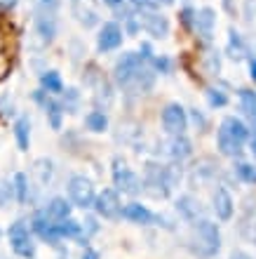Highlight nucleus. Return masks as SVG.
I'll return each instance as SVG.
<instances>
[{
	"instance_id": "obj_1",
	"label": "nucleus",
	"mask_w": 256,
	"mask_h": 259,
	"mask_svg": "<svg viewBox=\"0 0 256 259\" xmlns=\"http://www.w3.org/2000/svg\"><path fill=\"white\" fill-rule=\"evenodd\" d=\"M249 137V130L242 120L228 116L223 118V123L219 125V132H216V144H219V151L223 156H230V158H237L242 153V146Z\"/></svg>"
},
{
	"instance_id": "obj_2",
	"label": "nucleus",
	"mask_w": 256,
	"mask_h": 259,
	"mask_svg": "<svg viewBox=\"0 0 256 259\" xmlns=\"http://www.w3.org/2000/svg\"><path fill=\"white\" fill-rule=\"evenodd\" d=\"M150 71H146L143 68V57L141 55H136V52H127V55H122V59L118 64H115V80H118V85H122V88H129V85H141L143 88V82L141 78H146Z\"/></svg>"
},
{
	"instance_id": "obj_3",
	"label": "nucleus",
	"mask_w": 256,
	"mask_h": 259,
	"mask_svg": "<svg viewBox=\"0 0 256 259\" xmlns=\"http://www.w3.org/2000/svg\"><path fill=\"white\" fill-rule=\"evenodd\" d=\"M176 179H181V172L176 175L172 167H162V165L150 163L148 167H146V182H143L141 186L148 189L150 196L165 198L169 191H172V186L176 184Z\"/></svg>"
},
{
	"instance_id": "obj_4",
	"label": "nucleus",
	"mask_w": 256,
	"mask_h": 259,
	"mask_svg": "<svg viewBox=\"0 0 256 259\" xmlns=\"http://www.w3.org/2000/svg\"><path fill=\"white\" fill-rule=\"evenodd\" d=\"M219 247H221L219 226L212 224L209 219H200L197 226L193 229V250L202 257H212V254L219 252Z\"/></svg>"
},
{
	"instance_id": "obj_5",
	"label": "nucleus",
	"mask_w": 256,
	"mask_h": 259,
	"mask_svg": "<svg viewBox=\"0 0 256 259\" xmlns=\"http://www.w3.org/2000/svg\"><path fill=\"white\" fill-rule=\"evenodd\" d=\"M10 245H12L14 254H19L21 259H31L35 254V243L33 238H31V233H28V226L26 222H14L12 226H10Z\"/></svg>"
},
{
	"instance_id": "obj_6",
	"label": "nucleus",
	"mask_w": 256,
	"mask_h": 259,
	"mask_svg": "<svg viewBox=\"0 0 256 259\" xmlns=\"http://www.w3.org/2000/svg\"><path fill=\"white\" fill-rule=\"evenodd\" d=\"M113 182L122 193H129V196H134V193L141 191V179H139V175L129 170L127 163H125L122 158H115L113 160Z\"/></svg>"
},
{
	"instance_id": "obj_7",
	"label": "nucleus",
	"mask_w": 256,
	"mask_h": 259,
	"mask_svg": "<svg viewBox=\"0 0 256 259\" xmlns=\"http://www.w3.org/2000/svg\"><path fill=\"white\" fill-rule=\"evenodd\" d=\"M68 196H71V200H73L78 207L87 210V207L94 205L96 193H94V186H92V182H89L87 177L75 175V177H71V182H68Z\"/></svg>"
},
{
	"instance_id": "obj_8",
	"label": "nucleus",
	"mask_w": 256,
	"mask_h": 259,
	"mask_svg": "<svg viewBox=\"0 0 256 259\" xmlns=\"http://www.w3.org/2000/svg\"><path fill=\"white\" fill-rule=\"evenodd\" d=\"M136 24L150 33L153 38H165L169 33V21L165 14L155 12V10H141V12L136 14Z\"/></svg>"
},
{
	"instance_id": "obj_9",
	"label": "nucleus",
	"mask_w": 256,
	"mask_h": 259,
	"mask_svg": "<svg viewBox=\"0 0 256 259\" xmlns=\"http://www.w3.org/2000/svg\"><path fill=\"white\" fill-rule=\"evenodd\" d=\"M104 219H120L122 217V205H120V196L113 189H104L99 196L94 198L92 205Z\"/></svg>"
},
{
	"instance_id": "obj_10",
	"label": "nucleus",
	"mask_w": 256,
	"mask_h": 259,
	"mask_svg": "<svg viewBox=\"0 0 256 259\" xmlns=\"http://www.w3.org/2000/svg\"><path fill=\"white\" fill-rule=\"evenodd\" d=\"M162 127L167 130L169 135H183L188 127V116L183 111L181 104H167L162 111Z\"/></svg>"
},
{
	"instance_id": "obj_11",
	"label": "nucleus",
	"mask_w": 256,
	"mask_h": 259,
	"mask_svg": "<svg viewBox=\"0 0 256 259\" xmlns=\"http://www.w3.org/2000/svg\"><path fill=\"white\" fill-rule=\"evenodd\" d=\"M71 12L78 19V24H82L85 28H92L101 21L96 0H71Z\"/></svg>"
},
{
	"instance_id": "obj_12",
	"label": "nucleus",
	"mask_w": 256,
	"mask_h": 259,
	"mask_svg": "<svg viewBox=\"0 0 256 259\" xmlns=\"http://www.w3.org/2000/svg\"><path fill=\"white\" fill-rule=\"evenodd\" d=\"M122 28L118 21H106L99 31V38H96V48L101 52H111V50H118L122 45Z\"/></svg>"
},
{
	"instance_id": "obj_13",
	"label": "nucleus",
	"mask_w": 256,
	"mask_h": 259,
	"mask_svg": "<svg viewBox=\"0 0 256 259\" xmlns=\"http://www.w3.org/2000/svg\"><path fill=\"white\" fill-rule=\"evenodd\" d=\"M122 217L129 219V222H134V224H150L155 222V214L141 203H129L122 207Z\"/></svg>"
},
{
	"instance_id": "obj_14",
	"label": "nucleus",
	"mask_w": 256,
	"mask_h": 259,
	"mask_svg": "<svg viewBox=\"0 0 256 259\" xmlns=\"http://www.w3.org/2000/svg\"><path fill=\"white\" fill-rule=\"evenodd\" d=\"M216 24V14L212 7H202L200 12H195V17H193V28H195L197 33H202L204 38H209L212 35V28H214Z\"/></svg>"
},
{
	"instance_id": "obj_15",
	"label": "nucleus",
	"mask_w": 256,
	"mask_h": 259,
	"mask_svg": "<svg viewBox=\"0 0 256 259\" xmlns=\"http://www.w3.org/2000/svg\"><path fill=\"white\" fill-rule=\"evenodd\" d=\"M233 198H230V193L226 191V189H216V193H214V212H216V217L219 219H230L233 217Z\"/></svg>"
},
{
	"instance_id": "obj_16",
	"label": "nucleus",
	"mask_w": 256,
	"mask_h": 259,
	"mask_svg": "<svg viewBox=\"0 0 256 259\" xmlns=\"http://www.w3.org/2000/svg\"><path fill=\"white\" fill-rule=\"evenodd\" d=\"M35 99L45 106V111H47L49 125H52L54 130H59L61 127V113H64V106H61V104H57L54 99H49V97L45 99V97H42V92H35Z\"/></svg>"
},
{
	"instance_id": "obj_17",
	"label": "nucleus",
	"mask_w": 256,
	"mask_h": 259,
	"mask_svg": "<svg viewBox=\"0 0 256 259\" xmlns=\"http://www.w3.org/2000/svg\"><path fill=\"white\" fill-rule=\"evenodd\" d=\"M42 212H45L52 222H64V219L71 217V205H68L64 198H54L52 203H49Z\"/></svg>"
},
{
	"instance_id": "obj_18",
	"label": "nucleus",
	"mask_w": 256,
	"mask_h": 259,
	"mask_svg": "<svg viewBox=\"0 0 256 259\" xmlns=\"http://www.w3.org/2000/svg\"><path fill=\"white\" fill-rule=\"evenodd\" d=\"M169 156L176 158V160L188 158L190 156V142L183 135H174V139L169 142Z\"/></svg>"
},
{
	"instance_id": "obj_19",
	"label": "nucleus",
	"mask_w": 256,
	"mask_h": 259,
	"mask_svg": "<svg viewBox=\"0 0 256 259\" xmlns=\"http://www.w3.org/2000/svg\"><path fill=\"white\" fill-rule=\"evenodd\" d=\"M14 137H17L19 149L26 151L28 142H31V123H28V118H19V120L14 123Z\"/></svg>"
},
{
	"instance_id": "obj_20",
	"label": "nucleus",
	"mask_w": 256,
	"mask_h": 259,
	"mask_svg": "<svg viewBox=\"0 0 256 259\" xmlns=\"http://www.w3.org/2000/svg\"><path fill=\"white\" fill-rule=\"evenodd\" d=\"M237 97H240V106H242V111L251 118V120H256V92L254 90H240Z\"/></svg>"
},
{
	"instance_id": "obj_21",
	"label": "nucleus",
	"mask_w": 256,
	"mask_h": 259,
	"mask_svg": "<svg viewBox=\"0 0 256 259\" xmlns=\"http://www.w3.org/2000/svg\"><path fill=\"white\" fill-rule=\"evenodd\" d=\"M40 85H42V90H47V92H52V95H59L61 90H64V82H61V78H59L57 71L42 73L40 75Z\"/></svg>"
},
{
	"instance_id": "obj_22",
	"label": "nucleus",
	"mask_w": 256,
	"mask_h": 259,
	"mask_svg": "<svg viewBox=\"0 0 256 259\" xmlns=\"http://www.w3.org/2000/svg\"><path fill=\"white\" fill-rule=\"evenodd\" d=\"M85 125H87L92 132H104V130L108 127V118L104 111H92V113H87V118H85Z\"/></svg>"
},
{
	"instance_id": "obj_23",
	"label": "nucleus",
	"mask_w": 256,
	"mask_h": 259,
	"mask_svg": "<svg viewBox=\"0 0 256 259\" xmlns=\"http://www.w3.org/2000/svg\"><path fill=\"white\" fill-rule=\"evenodd\" d=\"M228 35H230V40H228V52H230V57H233V59H242V57L247 55V50H244V42H242V38H240V33L230 28Z\"/></svg>"
},
{
	"instance_id": "obj_24",
	"label": "nucleus",
	"mask_w": 256,
	"mask_h": 259,
	"mask_svg": "<svg viewBox=\"0 0 256 259\" xmlns=\"http://www.w3.org/2000/svg\"><path fill=\"white\" fill-rule=\"evenodd\" d=\"M235 172L237 177L242 179V182H247V184H256V167L249 163H237L235 165Z\"/></svg>"
},
{
	"instance_id": "obj_25",
	"label": "nucleus",
	"mask_w": 256,
	"mask_h": 259,
	"mask_svg": "<svg viewBox=\"0 0 256 259\" xmlns=\"http://www.w3.org/2000/svg\"><path fill=\"white\" fill-rule=\"evenodd\" d=\"M174 0H132V5L134 7H139V10H160V7H167V5H172Z\"/></svg>"
},
{
	"instance_id": "obj_26",
	"label": "nucleus",
	"mask_w": 256,
	"mask_h": 259,
	"mask_svg": "<svg viewBox=\"0 0 256 259\" xmlns=\"http://www.w3.org/2000/svg\"><path fill=\"white\" fill-rule=\"evenodd\" d=\"M207 102H209V106L219 109V106H226V104H228V97L223 95L221 90H207Z\"/></svg>"
},
{
	"instance_id": "obj_27",
	"label": "nucleus",
	"mask_w": 256,
	"mask_h": 259,
	"mask_svg": "<svg viewBox=\"0 0 256 259\" xmlns=\"http://www.w3.org/2000/svg\"><path fill=\"white\" fill-rule=\"evenodd\" d=\"M14 191H17V200H19V203H24V200H26V177H24V175H17V177H14Z\"/></svg>"
},
{
	"instance_id": "obj_28",
	"label": "nucleus",
	"mask_w": 256,
	"mask_h": 259,
	"mask_svg": "<svg viewBox=\"0 0 256 259\" xmlns=\"http://www.w3.org/2000/svg\"><path fill=\"white\" fill-rule=\"evenodd\" d=\"M12 71V62H10V57L5 52H0V80H5L7 75Z\"/></svg>"
},
{
	"instance_id": "obj_29",
	"label": "nucleus",
	"mask_w": 256,
	"mask_h": 259,
	"mask_svg": "<svg viewBox=\"0 0 256 259\" xmlns=\"http://www.w3.org/2000/svg\"><path fill=\"white\" fill-rule=\"evenodd\" d=\"M153 64L158 71H162V73H169V68H172V62H169L167 57H155Z\"/></svg>"
},
{
	"instance_id": "obj_30",
	"label": "nucleus",
	"mask_w": 256,
	"mask_h": 259,
	"mask_svg": "<svg viewBox=\"0 0 256 259\" xmlns=\"http://www.w3.org/2000/svg\"><path fill=\"white\" fill-rule=\"evenodd\" d=\"M193 17H195V10H188V7H186V10L181 12V21L188 28H193Z\"/></svg>"
},
{
	"instance_id": "obj_31",
	"label": "nucleus",
	"mask_w": 256,
	"mask_h": 259,
	"mask_svg": "<svg viewBox=\"0 0 256 259\" xmlns=\"http://www.w3.org/2000/svg\"><path fill=\"white\" fill-rule=\"evenodd\" d=\"M10 193H12V186H7L5 182H0V205H5V203H7Z\"/></svg>"
},
{
	"instance_id": "obj_32",
	"label": "nucleus",
	"mask_w": 256,
	"mask_h": 259,
	"mask_svg": "<svg viewBox=\"0 0 256 259\" xmlns=\"http://www.w3.org/2000/svg\"><path fill=\"white\" fill-rule=\"evenodd\" d=\"M82 259H99V252H96V250H92V247H87V250H85V254H82Z\"/></svg>"
},
{
	"instance_id": "obj_33",
	"label": "nucleus",
	"mask_w": 256,
	"mask_h": 259,
	"mask_svg": "<svg viewBox=\"0 0 256 259\" xmlns=\"http://www.w3.org/2000/svg\"><path fill=\"white\" fill-rule=\"evenodd\" d=\"M108 7H113V10H118V7H122L125 5V0H104Z\"/></svg>"
},
{
	"instance_id": "obj_34",
	"label": "nucleus",
	"mask_w": 256,
	"mask_h": 259,
	"mask_svg": "<svg viewBox=\"0 0 256 259\" xmlns=\"http://www.w3.org/2000/svg\"><path fill=\"white\" fill-rule=\"evenodd\" d=\"M230 259H251L247 252H242V250H235V252L230 254Z\"/></svg>"
},
{
	"instance_id": "obj_35",
	"label": "nucleus",
	"mask_w": 256,
	"mask_h": 259,
	"mask_svg": "<svg viewBox=\"0 0 256 259\" xmlns=\"http://www.w3.org/2000/svg\"><path fill=\"white\" fill-rule=\"evenodd\" d=\"M19 3V0H0V7H5V10H10V7H14Z\"/></svg>"
},
{
	"instance_id": "obj_36",
	"label": "nucleus",
	"mask_w": 256,
	"mask_h": 259,
	"mask_svg": "<svg viewBox=\"0 0 256 259\" xmlns=\"http://www.w3.org/2000/svg\"><path fill=\"white\" fill-rule=\"evenodd\" d=\"M249 71H251V80L256 82V59H249Z\"/></svg>"
},
{
	"instance_id": "obj_37",
	"label": "nucleus",
	"mask_w": 256,
	"mask_h": 259,
	"mask_svg": "<svg viewBox=\"0 0 256 259\" xmlns=\"http://www.w3.org/2000/svg\"><path fill=\"white\" fill-rule=\"evenodd\" d=\"M251 151H254V158H256V130H254V137H251Z\"/></svg>"
},
{
	"instance_id": "obj_38",
	"label": "nucleus",
	"mask_w": 256,
	"mask_h": 259,
	"mask_svg": "<svg viewBox=\"0 0 256 259\" xmlns=\"http://www.w3.org/2000/svg\"><path fill=\"white\" fill-rule=\"evenodd\" d=\"M223 7H226L228 12H233V5H230V0H223Z\"/></svg>"
},
{
	"instance_id": "obj_39",
	"label": "nucleus",
	"mask_w": 256,
	"mask_h": 259,
	"mask_svg": "<svg viewBox=\"0 0 256 259\" xmlns=\"http://www.w3.org/2000/svg\"><path fill=\"white\" fill-rule=\"evenodd\" d=\"M249 238H251V240H254V243H256V226H254V231L249 233Z\"/></svg>"
}]
</instances>
